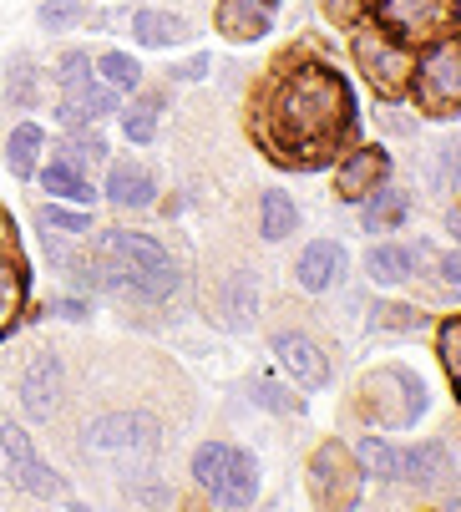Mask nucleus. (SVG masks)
Segmentation results:
<instances>
[{
  "label": "nucleus",
  "mask_w": 461,
  "mask_h": 512,
  "mask_svg": "<svg viewBox=\"0 0 461 512\" xmlns=\"http://www.w3.org/2000/svg\"><path fill=\"white\" fill-rule=\"evenodd\" d=\"M350 122H355V97L330 66L284 71L264 107L269 148L279 153V163H304V168L325 163V153L350 132Z\"/></svg>",
  "instance_id": "nucleus-1"
},
{
  "label": "nucleus",
  "mask_w": 461,
  "mask_h": 512,
  "mask_svg": "<svg viewBox=\"0 0 461 512\" xmlns=\"http://www.w3.org/2000/svg\"><path fill=\"white\" fill-rule=\"evenodd\" d=\"M97 269H102V284H122V289H137L142 300H168L178 289V264L168 259V249L147 234H127V229H112L102 234L97 244Z\"/></svg>",
  "instance_id": "nucleus-2"
},
{
  "label": "nucleus",
  "mask_w": 461,
  "mask_h": 512,
  "mask_svg": "<svg viewBox=\"0 0 461 512\" xmlns=\"http://www.w3.org/2000/svg\"><path fill=\"white\" fill-rule=\"evenodd\" d=\"M87 457L92 462H102L112 477H147V467H152V457H158V421L152 416H137V411H112V416H102V421H92L87 426Z\"/></svg>",
  "instance_id": "nucleus-3"
},
{
  "label": "nucleus",
  "mask_w": 461,
  "mask_h": 512,
  "mask_svg": "<svg viewBox=\"0 0 461 512\" xmlns=\"http://www.w3.org/2000/svg\"><path fill=\"white\" fill-rule=\"evenodd\" d=\"M193 477L198 487L218 502V507H249L259 497V467L249 452L228 447V442H208L193 457Z\"/></svg>",
  "instance_id": "nucleus-4"
},
{
  "label": "nucleus",
  "mask_w": 461,
  "mask_h": 512,
  "mask_svg": "<svg viewBox=\"0 0 461 512\" xmlns=\"http://www.w3.org/2000/svg\"><path fill=\"white\" fill-rule=\"evenodd\" d=\"M360 406H365L370 421H380L386 431H401V426H416V421H421V411H426V386H421V376L406 371V365H386V371L365 376Z\"/></svg>",
  "instance_id": "nucleus-5"
},
{
  "label": "nucleus",
  "mask_w": 461,
  "mask_h": 512,
  "mask_svg": "<svg viewBox=\"0 0 461 512\" xmlns=\"http://www.w3.org/2000/svg\"><path fill=\"white\" fill-rule=\"evenodd\" d=\"M375 16L396 41L421 46V41H441L461 21V0H375Z\"/></svg>",
  "instance_id": "nucleus-6"
},
{
  "label": "nucleus",
  "mask_w": 461,
  "mask_h": 512,
  "mask_svg": "<svg viewBox=\"0 0 461 512\" xmlns=\"http://www.w3.org/2000/svg\"><path fill=\"white\" fill-rule=\"evenodd\" d=\"M416 102L431 117L461 112V36L436 41V51L421 61V71H416Z\"/></svg>",
  "instance_id": "nucleus-7"
},
{
  "label": "nucleus",
  "mask_w": 461,
  "mask_h": 512,
  "mask_svg": "<svg viewBox=\"0 0 461 512\" xmlns=\"http://www.w3.org/2000/svg\"><path fill=\"white\" fill-rule=\"evenodd\" d=\"M0 457L11 462V482H16V487H26V492H36V497H56V492H61V477L31 452V436H26L21 426L0 431Z\"/></svg>",
  "instance_id": "nucleus-8"
},
{
  "label": "nucleus",
  "mask_w": 461,
  "mask_h": 512,
  "mask_svg": "<svg viewBox=\"0 0 461 512\" xmlns=\"http://www.w3.org/2000/svg\"><path fill=\"white\" fill-rule=\"evenodd\" d=\"M274 355H279L284 371L299 381V391H320L330 381V360H325V350L310 335H294V330L274 335Z\"/></svg>",
  "instance_id": "nucleus-9"
},
{
  "label": "nucleus",
  "mask_w": 461,
  "mask_h": 512,
  "mask_svg": "<svg viewBox=\"0 0 461 512\" xmlns=\"http://www.w3.org/2000/svg\"><path fill=\"white\" fill-rule=\"evenodd\" d=\"M310 482H315V497H320L325 507H340V502L350 507V502H355V467H350V457H345L340 442H325V447L315 452Z\"/></svg>",
  "instance_id": "nucleus-10"
},
{
  "label": "nucleus",
  "mask_w": 461,
  "mask_h": 512,
  "mask_svg": "<svg viewBox=\"0 0 461 512\" xmlns=\"http://www.w3.org/2000/svg\"><path fill=\"white\" fill-rule=\"evenodd\" d=\"M254 315H259V279L249 269H234L218 284V295H213V320L223 330H249Z\"/></svg>",
  "instance_id": "nucleus-11"
},
{
  "label": "nucleus",
  "mask_w": 461,
  "mask_h": 512,
  "mask_svg": "<svg viewBox=\"0 0 461 512\" xmlns=\"http://www.w3.org/2000/svg\"><path fill=\"white\" fill-rule=\"evenodd\" d=\"M56 401H61V360L41 350L21 371V406H26V416L46 421V416H56Z\"/></svg>",
  "instance_id": "nucleus-12"
},
{
  "label": "nucleus",
  "mask_w": 461,
  "mask_h": 512,
  "mask_svg": "<svg viewBox=\"0 0 461 512\" xmlns=\"http://www.w3.org/2000/svg\"><path fill=\"white\" fill-rule=\"evenodd\" d=\"M386 173H391V153H386V148H360V153H350V158L340 163V178H335L340 203H360V198H370Z\"/></svg>",
  "instance_id": "nucleus-13"
},
{
  "label": "nucleus",
  "mask_w": 461,
  "mask_h": 512,
  "mask_svg": "<svg viewBox=\"0 0 461 512\" xmlns=\"http://www.w3.org/2000/svg\"><path fill=\"white\" fill-rule=\"evenodd\" d=\"M355 61L365 66V77H370L380 92H386V97H391V92H401V71H411V66H406V56H401L386 36L375 41V31H360V36H355Z\"/></svg>",
  "instance_id": "nucleus-14"
},
{
  "label": "nucleus",
  "mask_w": 461,
  "mask_h": 512,
  "mask_svg": "<svg viewBox=\"0 0 461 512\" xmlns=\"http://www.w3.org/2000/svg\"><path fill=\"white\" fill-rule=\"evenodd\" d=\"M274 26V0H218V31L228 41H259Z\"/></svg>",
  "instance_id": "nucleus-15"
},
{
  "label": "nucleus",
  "mask_w": 461,
  "mask_h": 512,
  "mask_svg": "<svg viewBox=\"0 0 461 512\" xmlns=\"http://www.w3.org/2000/svg\"><path fill=\"white\" fill-rule=\"evenodd\" d=\"M117 112V97H112V87H102V82H76V87H66V102H61V122L66 127H87V122H102V117H112Z\"/></svg>",
  "instance_id": "nucleus-16"
},
{
  "label": "nucleus",
  "mask_w": 461,
  "mask_h": 512,
  "mask_svg": "<svg viewBox=\"0 0 461 512\" xmlns=\"http://www.w3.org/2000/svg\"><path fill=\"white\" fill-rule=\"evenodd\" d=\"M345 269V249L340 244H330V239H320V244H310L299 254V289H310V295H320V289H330L335 284V274Z\"/></svg>",
  "instance_id": "nucleus-17"
},
{
  "label": "nucleus",
  "mask_w": 461,
  "mask_h": 512,
  "mask_svg": "<svg viewBox=\"0 0 461 512\" xmlns=\"http://www.w3.org/2000/svg\"><path fill=\"white\" fill-rule=\"evenodd\" d=\"M107 198H112L117 208H147V203H152V178H147V168L117 163V168L107 173Z\"/></svg>",
  "instance_id": "nucleus-18"
},
{
  "label": "nucleus",
  "mask_w": 461,
  "mask_h": 512,
  "mask_svg": "<svg viewBox=\"0 0 461 512\" xmlns=\"http://www.w3.org/2000/svg\"><path fill=\"white\" fill-rule=\"evenodd\" d=\"M401 477L416 482V487H441V482L451 477V462H446V452H441L436 442H426V447L401 452Z\"/></svg>",
  "instance_id": "nucleus-19"
},
{
  "label": "nucleus",
  "mask_w": 461,
  "mask_h": 512,
  "mask_svg": "<svg viewBox=\"0 0 461 512\" xmlns=\"http://www.w3.org/2000/svg\"><path fill=\"white\" fill-rule=\"evenodd\" d=\"M299 229V208H294V198L289 193H279V188H269L264 198H259V234L264 239H289Z\"/></svg>",
  "instance_id": "nucleus-20"
},
{
  "label": "nucleus",
  "mask_w": 461,
  "mask_h": 512,
  "mask_svg": "<svg viewBox=\"0 0 461 512\" xmlns=\"http://www.w3.org/2000/svg\"><path fill=\"white\" fill-rule=\"evenodd\" d=\"M132 36H137V46H178L183 36H188V26H183V16H168V11H137L132 16Z\"/></svg>",
  "instance_id": "nucleus-21"
},
{
  "label": "nucleus",
  "mask_w": 461,
  "mask_h": 512,
  "mask_svg": "<svg viewBox=\"0 0 461 512\" xmlns=\"http://www.w3.org/2000/svg\"><path fill=\"white\" fill-rule=\"evenodd\" d=\"M365 269H370L375 284H401V279H411L416 254H411V249H396V244H380V249L365 254Z\"/></svg>",
  "instance_id": "nucleus-22"
},
{
  "label": "nucleus",
  "mask_w": 461,
  "mask_h": 512,
  "mask_svg": "<svg viewBox=\"0 0 461 512\" xmlns=\"http://www.w3.org/2000/svg\"><path fill=\"white\" fill-rule=\"evenodd\" d=\"M41 188L46 193H56V198H71V203H92L97 193H92V183L82 178V168H71L66 158L61 163H51V168H41Z\"/></svg>",
  "instance_id": "nucleus-23"
},
{
  "label": "nucleus",
  "mask_w": 461,
  "mask_h": 512,
  "mask_svg": "<svg viewBox=\"0 0 461 512\" xmlns=\"http://www.w3.org/2000/svg\"><path fill=\"white\" fill-rule=\"evenodd\" d=\"M401 218H406V193H396V188H375L370 193V203H365V229L370 234H391Z\"/></svg>",
  "instance_id": "nucleus-24"
},
{
  "label": "nucleus",
  "mask_w": 461,
  "mask_h": 512,
  "mask_svg": "<svg viewBox=\"0 0 461 512\" xmlns=\"http://www.w3.org/2000/svg\"><path fill=\"white\" fill-rule=\"evenodd\" d=\"M41 127L36 122H21L16 132H11V142H6V158H11V173L16 178H31L36 173V153H41Z\"/></svg>",
  "instance_id": "nucleus-25"
},
{
  "label": "nucleus",
  "mask_w": 461,
  "mask_h": 512,
  "mask_svg": "<svg viewBox=\"0 0 461 512\" xmlns=\"http://www.w3.org/2000/svg\"><path fill=\"white\" fill-rule=\"evenodd\" d=\"M360 467L380 482H401V452L391 442H380V436H365L360 442Z\"/></svg>",
  "instance_id": "nucleus-26"
},
{
  "label": "nucleus",
  "mask_w": 461,
  "mask_h": 512,
  "mask_svg": "<svg viewBox=\"0 0 461 512\" xmlns=\"http://www.w3.org/2000/svg\"><path fill=\"white\" fill-rule=\"evenodd\" d=\"M36 224H41L46 234H61V239H82V234H92V218H87V213H66V208H41V213H36Z\"/></svg>",
  "instance_id": "nucleus-27"
},
{
  "label": "nucleus",
  "mask_w": 461,
  "mask_h": 512,
  "mask_svg": "<svg viewBox=\"0 0 461 512\" xmlns=\"http://www.w3.org/2000/svg\"><path fill=\"white\" fill-rule=\"evenodd\" d=\"M21 259H6V254H0V330H6L11 325V310L21 305Z\"/></svg>",
  "instance_id": "nucleus-28"
},
{
  "label": "nucleus",
  "mask_w": 461,
  "mask_h": 512,
  "mask_svg": "<svg viewBox=\"0 0 461 512\" xmlns=\"http://www.w3.org/2000/svg\"><path fill=\"white\" fill-rule=\"evenodd\" d=\"M97 71L107 77V87H122V92H132V87L142 82V66H137L127 51H107V56L97 61Z\"/></svg>",
  "instance_id": "nucleus-29"
},
{
  "label": "nucleus",
  "mask_w": 461,
  "mask_h": 512,
  "mask_svg": "<svg viewBox=\"0 0 461 512\" xmlns=\"http://www.w3.org/2000/svg\"><path fill=\"white\" fill-rule=\"evenodd\" d=\"M122 132L132 142H152V132H158V102H132L122 112Z\"/></svg>",
  "instance_id": "nucleus-30"
},
{
  "label": "nucleus",
  "mask_w": 461,
  "mask_h": 512,
  "mask_svg": "<svg viewBox=\"0 0 461 512\" xmlns=\"http://www.w3.org/2000/svg\"><path fill=\"white\" fill-rule=\"evenodd\" d=\"M107 158V142L97 137V132H76L71 142H66V163L71 168H92V163H102Z\"/></svg>",
  "instance_id": "nucleus-31"
},
{
  "label": "nucleus",
  "mask_w": 461,
  "mask_h": 512,
  "mask_svg": "<svg viewBox=\"0 0 461 512\" xmlns=\"http://www.w3.org/2000/svg\"><path fill=\"white\" fill-rule=\"evenodd\" d=\"M87 11H82V0H46V6L36 11V21L46 26V31H66V26H76Z\"/></svg>",
  "instance_id": "nucleus-32"
},
{
  "label": "nucleus",
  "mask_w": 461,
  "mask_h": 512,
  "mask_svg": "<svg viewBox=\"0 0 461 512\" xmlns=\"http://www.w3.org/2000/svg\"><path fill=\"white\" fill-rule=\"evenodd\" d=\"M441 365H446V376H451V386L461 391V320L441 325Z\"/></svg>",
  "instance_id": "nucleus-33"
},
{
  "label": "nucleus",
  "mask_w": 461,
  "mask_h": 512,
  "mask_svg": "<svg viewBox=\"0 0 461 512\" xmlns=\"http://www.w3.org/2000/svg\"><path fill=\"white\" fill-rule=\"evenodd\" d=\"M87 77H92L87 51H66V56H61V71H56V82H61V87H76V82H87Z\"/></svg>",
  "instance_id": "nucleus-34"
},
{
  "label": "nucleus",
  "mask_w": 461,
  "mask_h": 512,
  "mask_svg": "<svg viewBox=\"0 0 461 512\" xmlns=\"http://www.w3.org/2000/svg\"><path fill=\"white\" fill-rule=\"evenodd\" d=\"M375 325H386V330H416L421 320H416V310H406V305H386V310H375Z\"/></svg>",
  "instance_id": "nucleus-35"
},
{
  "label": "nucleus",
  "mask_w": 461,
  "mask_h": 512,
  "mask_svg": "<svg viewBox=\"0 0 461 512\" xmlns=\"http://www.w3.org/2000/svg\"><path fill=\"white\" fill-rule=\"evenodd\" d=\"M254 401H259V406H269V411H294V406H299V401H289L274 381H259V386H254Z\"/></svg>",
  "instance_id": "nucleus-36"
},
{
  "label": "nucleus",
  "mask_w": 461,
  "mask_h": 512,
  "mask_svg": "<svg viewBox=\"0 0 461 512\" xmlns=\"http://www.w3.org/2000/svg\"><path fill=\"white\" fill-rule=\"evenodd\" d=\"M441 274H446L451 284H461V249H451V254L441 259Z\"/></svg>",
  "instance_id": "nucleus-37"
},
{
  "label": "nucleus",
  "mask_w": 461,
  "mask_h": 512,
  "mask_svg": "<svg viewBox=\"0 0 461 512\" xmlns=\"http://www.w3.org/2000/svg\"><path fill=\"white\" fill-rule=\"evenodd\" d=\"M56 315H66V320H87V305H82V300H61Z\"/></svg>",
  "instance_id": "nucleus-38"
},
{
  "label": "nucleus",
  "mask_w": 461,
  "mask_h": 512,
  "mask_svg": "<svg viewBox=\"0 0 461 512\" xmlns=\"http://www.w3.org/2000/svg\"><path fill=\"white\" fill-rule=\"evenodd\" d=\"M203 71H208V61H203V56H198V61H188V66H183V71H178V77H188V82H198V77H203Z\"/></svg>",
  "instance_id": "nucleus-39"
},
{
  "label": "nucleus",
  "mask_w": 461,
  "mask_h": 512,
  "mask_svg": "<svg viewBox=\"0 0 461 512\" xmlns=\"http://www.w3.org/2000/svg\"><path fill=\"white\" fill-rule=\"evenodd\" d=\"M132 502H173L168 492H132Z\"/></svg>",
  "instance_id": "nucleus-40"
}]
</instances>
